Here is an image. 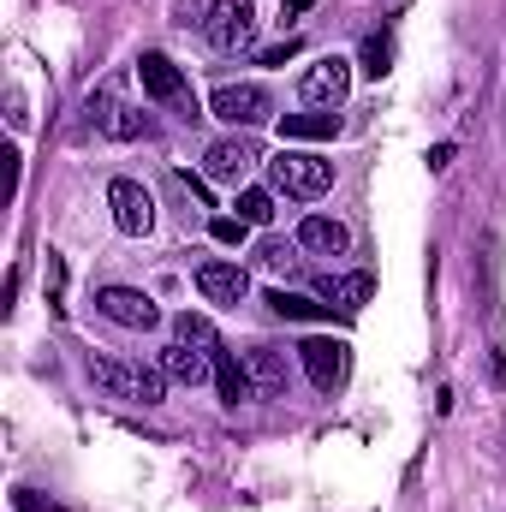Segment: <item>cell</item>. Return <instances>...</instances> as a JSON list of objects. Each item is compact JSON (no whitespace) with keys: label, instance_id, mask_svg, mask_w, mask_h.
<instances>
[{"label":"cell","instance_id":"cell-3","mask_svg":"<svg viewBox=\"0 0 506 512\" xmlns=\"http://www.w3.org/2000/svg\"><path fill=\"white\" fill-rule=\"evenodd\" d=\"M298 358H304V376L322 387V393L346 387V376H352V346H346V340L316 334V340H304V346H298Z\"/></svg>","mask_w":506,"mask_h":512},{"label":"cell","instance_id":"cell-28","mask_svg":"<svg viewBox=\"0 0 506 512\" xmlns=\"http://www.w3.org/2000/svg\"><path fill=\"white\" fill-rule=\"evenodd\" d=\"M298 48H304V42H298V36H286L280 48H262V66H286V60H292Z\"/></svg>","mask_w":506,"mask_h":512},{"label":"cell","instance_id":"cell-17","mask_svg":"<svg viewBox=\"0 0 506 512\" xmlns=\"http://www.w3.org/2000/svg\"><path fill=\"white\" fill-rule=\"evenodd\" d=\"M316 292L328 298V304H340V310H358V304H370V292H376V280L370 274H346V280H316Z\"/></svg>","mask_w":506,"mask_h":512},{"label":"cell","instance_id":"cell-10","mask_svg":"<svg viewBox=\"0 0 506 512\" xmlns=\"http://www.w3.org/2000/svg\"><path fill=\"white\" fill-rule=\"evenodd\" d=\"M256 161H262V155H256L251 137H221V143H209V155H203V173H209L215 185H239Z\"/></svg>","mask_w":506,"mask_h":512},{"label":"cell","instance_id":"cell-5","mask_svg":"<svg viewBox=\"0 0 506 512\" xmlns=\"http://www.w3.org/2000/svg\"><path fill=\"white\" fill-rule=\"evenodd\" d=\"M108 209H114V227L126 239H149L155 233V197L137 185V179H114L108 185Z\"/></svg>","mask_w":506,"mask_h":512},{"label":"cell","instance_id":"cell-4","mask_svg":"<svg viewBox=\"0 0 506 512\" xmlns=\"http://www.w3.org/2000/svg\"><path fill=\"white\" fill-rule=\"evenodd\" d=\"M203 36H209L221 54H239V48L256 36V6L251 0H215L209 18H203Z\"/></svg>","mask_w":506,"mask_h":512},{"label":"cell","instance_id":"cell-12","mask_svg":"<svg viewBox=\"0 0 506 512\" xmlns=\"http://www.w3.org/2000/svg\"><path fill=\"white\" fill-rule=\"evenodd\" d=\"M161 370H167V382H209L215 376V352H203V346H191V340H173V346H161Z\"/></svg>","mask_w":506,"mask_h":512},{"label":"cell","instance_id":"cell-26","mask_svg":"<svg viewBox=\"0 0 506 512\" xmlns=\"http://www.w3.org/2000/svg\"><path fill=\"white\" fill-rule=\"evenodd\" d=\"M60 298H66V262H60V251H48V304L60 310Z\"/></svg>","mask_w":506,"mask_h":512},{"label":"cell","instance_id":"cell-24","mask_svg":"<svg viewBox=\"0 0 506 512\" xmlns=\"http://www.w3.org/2000/svg\"><path fill=\"white\" fill-rule=\"evenodd\" d=\"M215 245H245V233H251V221H239V215H215Z\"/></svg>","mask_w":506,"mask_h":512},{"label":"cell","instance_id":"cell-9","mask_svg":"<svg viewBox=\"0 0 506 512\" xmlns=\"http://www.w3.org/2000/svg\"><path fill=\"white\" fill-rule=\"evenodd\" d=\"M197 292H203L209 304H221V310H239V304L251 298V274H245L239 262H203V268H197Z\"/></svg>","mask_w":506,"mask_h":512},{"label":"cell","instance_id":"cell-20","mask_svg":"<svg viewBox=\"0 0 506 512\" xmlns=\"http://www.w3.org/2000/svg\"><path fill=\"white\" fill-rule=\"evenodd\" d=\"M358 66L370 72V78H387L393 72V36H364V48H358Z\"/></svg>","mask_w":506,"mask_h":512},{"label":"cell","instance_id":"cell-14","mask_svg":"<svg viewBox=\"0 0 506 512\" xmlns=\"http://www.w3.org/2000/svg\"><path fill=\"white\" fill-rule=\"evenodd\" d=\"M215 387H221V405H245V399H256L251 364H239L233 352H215Z\"/></svg>","mask_w":506,"mask_h":512},{"label":"cell","instance_id":"cell-13","mask_svg":"<svg viewBox=\"0 0 506 512\" xmlns=\"http://www.w3.org/2000/svg\"><path fill=\"white\" fill-rule=\"evenodd\" d=\"M352 245V233L334 221V215H304L298 221V251H316V256H340Z\"/></svg>","mask_w":506,"mask_h":512},{"label":"cell","instance_id":"cell-30","mask_svg":"<svg viewBox=\"0 0 506 512\" xmlns=\"http://www.w3.org/2000/svg\"><path fill=\"white\" fill-rule=\"evenodd\" d=\"M310 6H316V0H286V12H280V18H304Z\"/></svg>","mask_w":506,"mask_h":512},{"label":"cell","instance_id":"cell-7","mask_svg":"<svg viewBox=\"0 0 506 512\" xmlns=\"http://www.w3.org/2000/svg\"><path fill=\"white\" fill-rule=\"evenodd\" d=\"M346 90H352V60H340V54L316 60V66L298 78V96H304L310 108H340V102H346Z\"/></svg>","mask_w":506,"mask_h":512},{"label":"cell","instance_id":"cell-29","mask_svg":"<svg viewBox=\"0 0 506 512\" xmlns=\"http://www.w3.org/2000/svg\"><path fill=\"white\" fill-rule=\"evenodd\" d=\"M447 161H453V143H435V149H429V173H441Z\"/></svg>","mask_w":506,"mask_h":512},{"label":"cell","instance_id":"cell-18","mask_svg":"<svg viewBox=\"0 0 506 512\" xmlns=\"http://www.w3.org/2000/svg\"><path fill=\"white\" fill-rule=\"evenodd\" d=\"M262 304H268V310H274L280 322H322V316L334 310V304H316V298H298V292H286V286H274V292H268Z\"/></svg>","mask_w":506,"mask_h":512},{"label":"cell","instance_id":"cell-21","mask_svg":"<svg viewBox=\"0 0 506 512\" xmlns=\"http://www.w3.org/2000/svg\"><path fill=\"white\" fill-rule=\"evenodd\" d=\"M239 221H251V227H268L274 221V191H262V185H251V191H239Z\"/></svg>","mask_w":506,"mask_h":512},{"label":"cell","instance_id":"cell-27","mask_svg":"<svg viewBox=\"0 0 506 512\" xmlns=\"http://www.w3.org/2000/svg\"><path fill=\"white\" fill-rule=\"evenodd\" d=\"M12 507H18V512H78V507H60V501H42L36 489H18V495H12Z\"/></svg>","mask_w":506,"mask_h":512},{"label":"cell","instance_id":"cell-2","mask_svg":"<svg viewBox=\"0 0 506 512\" xmlns=\"http://www.w3.org/2000/svg\"><path fill=\"white\" fill-rule=\"evenodd\" d=\"M268 185H274L280 197L310 203V197H322V191L334 185V161H322V155H298V149H280V155L268 161Z\"/></svg>","mask_w":506,"mask_h":512},{"label":"cell","instance_id":"cell-11","mask_svg":"<svg viewBox=\"0 0 506 512\" xmlns=\"http://www.w3.org/2000/svg\"><path fill=\"white\" fill-rule=\"evenodd\" d=\"M137 78H143V96H149V102H173V108H179V102L191 96V90H185V72H179L167 54H143V60H137Z\"/></svg>","mask_w":506,"mask_h":512},{"label":"cell","instance_id":"cell-15","mask_svg":"<svg viewBox=\"0 0 506 512\" xmlns=\"http://www.w3.org/2000/svg\"><path fill=\"white\" fill-rule=\"evenodd\" d=\"M251 376L262 399H286V352L280 346H251Z\"/></svg>","mask_w":506,"mask_h":512},{"label":"cell","instance_id":"cell-16","mask_svg":"<svg viewBox=\"0 0 506 512\" xmlns=\"http://www.w3.org/2000/svg\"><path fill=\"white\" fill-rule=\"evenodd\" d=\"M280 137H298V143L340 137V114H334V108H316V114H280Z\"/></svg>","mask_w":506,"mask_h":512},{"label":"cell","instance_id":"cell-23","mask_svg":"<svg viewBox=\"0 0 506 512\" xmlns=\"http://www.w3.org/2000/svg\"><path fill=\"white\" fill-rule=\"evenodd\" d=\"M120 108H126V102H120V90H114V84H102V90L90 96V120H96V126H108Z\"/></svg>","mask_w":506,"mask_h":512},{"label":"cell","instance_id":"cell-1","mask_svg":"<svg viewBox=\"0 0 506 512\" xmlns=\"http://www.w3.org/2000/svg\"><path fill=\"white\" fill-rule=\"evenodd\" d=\"M90 382L102 387L108 399H126V405H161L167 399V370L155 364H126V358H90Z\"/></svg>","mask_w":506,"mask_h":512},{"label":"cell","instance_id":"cell-25","mask_svg":"<svg viewBox=\"0 0 506 512\" xmlns=\"http://www.w3.org/2000/svg\"><path fill=\"white\" fill-rule=\"evenodd\" d=\"M108 137H120V143H126V137H137V131H143V114H137V108H120V114H114V120H108Z\"/></svg>","mask_w":506,"mask_h":512},{"label":"cell","instance_id":"cell-22","mask_svg":"<svg viewBox=\"0 0 506 512\" xmlns=\"http://www.w3.org/2000/svg\"><path fill=\"white\" fill-rule=\"evenodd\" d=\"M298 245H286V239H262V245H256V268H268V274H280V268H292V262H298Z\"/></svg>","mask_w":506,"mask_h":512},{"label":"cell","instance_id":"cell-6","mask_svg":"<svg viewBox=\"0 0 506 512\" xmlns=\"http://www.w3.org/2000/svg\"><path fill=\"white\" fill-rule=\"evenodd\" d=\"M209 114L227 120V126H262V120L274 114V102H268L262 84H221V90L209 96Z\"/></svg>","mask_w":506,"mask_h":512},{"label":"cell","instance_id":"cell-19","mask_svg":"<svg viewBox=\"0 0 506 512\" xmlns=\"http://www.w3.org/2000/svg\"><path fill=\"white\" fill-rule=\"evenodd\" d=\"M173 340H191V346H203V352H221V334H215V322H209V316H191V310L173 322Z\"/></svg>","mask_w":506,"mask_h":512},{"label":"cell","instance_id":"cell-8","mask_svg":"<svg viewBox=\"0 0 506 512\" xmlns=\"http://www.w3.org/2000/svg\"><path fill=\"white\" fill-rule=\"evenodd\" d=\"M96 310H102L108 322H120V328H155V322H161L155 298L137 292V286H102V292H96Z\"/></svg>","mask_w":506,"mask_h":512}]
</instances>
